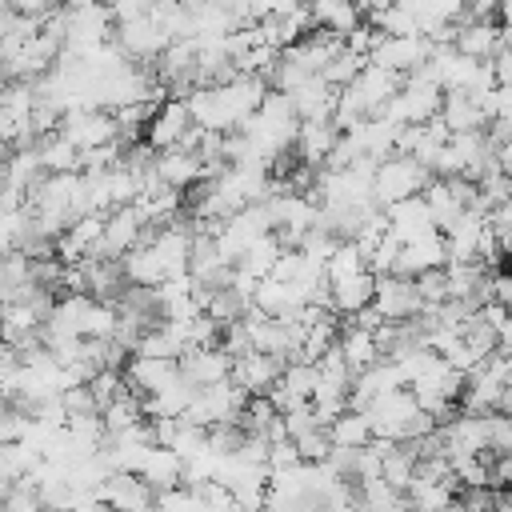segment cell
Listing matches in <instances>:
<instances>
[{"label": "cell", "mask_w": 512, "mask_h": 512, "mask_svg": "<svg viewBox=\"0 0 512 512\" xmlns=\"http://www.w3.org/2000/svg\"><path fill=\"white\" fill-rule=\"evenodd\" d=\"M432 184V172L424 164H416L412 156H388L376 164L372 172V200L380 208L396 204V200H408V196H420L424 188Z\"/></svg>", "instance_id": "cell-1"}, {"label": "cell", "mask_w": 512, "mask_h": 512, "mask_svg": "<svg viewBox=\"0 0 512 512\" xmlns=\"http://www.w3.org/2000/svg\"><path fill=\"white\" fill-rule=\"evenodd\" d=\"M432 48L436 44L428 36H380L372 56H368V64L388 68L396 76H412V72H420L432 60Z\"/></svg>", "instance_id": "cell-2"}, {"label": "cell", "mask_w": 512, "mask_h": 512, "mask_svg": "<svg viewBox=\"0 0 512 512\" xmlns=\"http://www.w3.org/2000/svg\"><path fill=\"white\" fill-rule=\"evenodd\" d=\"M116 40V48H120V56L124 60H140V64H148V60H156L172 40L164 36V28L152 20V16H132V20H120L116 24V32H112Z\"/></svg>", "instance_id": "cell-3"}, {"label": "cell", "mask_w": 512, "mask_h": 512, "mask_svg": "<svg viewBox=\"0 0 512 512\" xmlns=\"http://www.w3.org/2000/svg\"><path fill=\"white\" fill-rule=\"evenodd\" d=\"M60 136L68 144H76L80 152H88V148H100V144L116 140L120 128H116V120H112L108 108H72L60 120Z\"/></svg>", "instance_id": "cell-4"}, {"label": "cell", "mask_w": 512, "mask_h": 512, "mask_svg": "<svg viewBox=\"0 0 512 512\" xmlns=\"http://www.w3.org/2000/svg\"><path fill=\"white\" fill-rule=\"evenodd\" d=\"M372 308H376L388 324H400V320H412V316L424 308V300H420V292H416V280L388 272V276H376Z\"/></svg>", "instance_id": "cell-5"}, {"label": "cell", "mask_w": 512, "mask_h": 512, "mask_svg": "<svg viewBox=\"0 0 512 512\" xmlns=\"http://www.w3.org/2000/svg\"><path fill=\"white\" fill-rule=\"evenodd\" d=\"M192 128H196V124H192L188 104H184L180 96H172V100H160L156 116L148 120V128H144V144H152L156 152H168V148H180L184 136H188Z\"/></svg>", "instance_id": "cell-6"}, {"label": "cell", "mask_w": 512, "mask_h": 512, "mask_svg": "<svg viewBox=\"0 0 512 512\" xmlns=\"http://www.w3.org/2000/svg\"><path fill=\"white\" fill-rule=\"evenodd\" d=\"M176 368H180V376L192 388H212V384L232 380V356L220 344H212V348H184Z\"/></svg>", "instance_id": "cell-7"}, {"label": "cell", "mask_w": 512, "mask_h": 512, "mask_svg": "<svg viewBox=\"0 0 512 512\" xmlns=\"http://www.w3.org/2000/svg\"><path fill=\"white\" fill-rule=\"evenodd\" d=\"M100 500L112 512H156V492L140 472H112L100 484Z\"/></svg>", "instance_id": "cell-8"}, {"label": "cell", "mask_w": 512, "mask_h": 512, "mask_svg": "<svg viewBox=\"0 0 512 512\" xmlns=\"http://www.w3.org/2000/svg\"><path fill=\"white\" fill-rule=\"evenodd\" d=\"M288 364L280 360V356H268V352H248V356H240V360H232V384L236 388H244L248 396H268L272 392V384L280 380V372H284Z\"/></svg>", "instance_id": "cell-9"}, {"label": "cell", "mask_w": 512, "mask_h": 512, "mask_svg": "<svg viewBox=\"0 0 512 512\" xmlns=\"http://www.w3.org/2000/svg\"><path fill=\"white\" fill-rule=\"evenodd\" d=\"M444 264H448V244H444L440 232H428V236H420V240H412V244H400L392 272L416 280L420 272H428V268H444Z\"/></svg>", "instance_id": "cell-10"}, {"label": "cell", "mask_w": 512, "mask_h": 512, "mask_svg": "<svg viewBox=\"0 0 512 512\" xmlns=\"http://www.w3.org/2000/svg\"><path fill=\"white\" fill-rule=\"evenodd\" d=\"M384 220H388V236H396L400 244H412L428 232H436L432 216H428V204L424 196H408V200H396L384 208Z\"/></svg>", "instance_id": "cell-11"}, {"label": "cell", "mask_w": 512, "mask_h": 512, "mask_svg": "<svg viewBox=\"0 0 512 512\" xmlns=\"http://www.w3.org/2000/svg\"><path fill=\"white\" fill-rule=\"evenodd\" d=\"M180 376L176 360H160V356H128L124 364V384L144 400L152 392H160L164 384H172Z\"/></svg>", "instance_id": "cell-12"}, {"label": "cell", "mask_w": 512, "mask_h": 512, "mask_svg": "<svg viewBox=\"0 0 512 512\" xmlns=\"http://www.w3.org/2000/svg\"><path fill=\"white\" fill-rule=\"evenodd\" d=\"M436 120L444 124V132H448V136L480 132V128L488 124V116H484L480 100H476V96H468V92H444V104H440Z\"/></svg>", "instance_id": "cell-13"}, {"label": "cell", "mask_w": 512, "mask_h": 512, "mask_svg": "<svg viewBox=\"0 0 512 512\" xmlns=\"http://www.w3.org/2000/svg\"><path fill=\"white\" fill-rule=\"evenodd\" d=\"M336 140H340V128L332 120H300V128H296V156H300V164L320 168L332 156Z\"/></svg>", "instance_id": "cell-14"}, {"label": "cell", "mask_w": 512, "mask_h": 512, "mask_svg": "<svg viewBox=\"0 0 512 512\" xmlns=\"http://www.w3.org/2000/svg\"><path fill=\"white\" fill-rule=\"evenodd\" d=\"M156 180L164 188H192L196 180H204V164L196 152H184V148H168V152H156Z\"/></svg>", "instance_id": "cell-15"}, {"label": "cell", "mask_w": 512, "mask_h": 512, "mask_svg": "<svg viewBox=\"0 0 512 512\" xmlns=\"http://www.w3.org/2000/svg\"><path fill=\"white\" fill-rule=\"evenodd\" d=\"M452 48L468 60H492L500 52V24L496 20H468L456 28Z\"/></svg>", "instance_id": "cell-16"}, {"label": "cell", "mask_w": 512, "mask_h": 512, "mask_svg": "<svg viewBox=\"0 0 512 512\" xmlns=\"http://www.w3.org/2000/svg\"><path fill=\"white\" fill-rule=\"evenodd\" d=\"M328 292H332V312H336V316H356L360 308H368V304H372L376 276L364 268V272H356V276L328 280Z\"/></svg>", "instance_id": "cell-17"}, {"label": "cell", "mask_w": 512, "mask_h": 512, "mask_svg": "<svg viewBox=\"0 0 512 512\" xmlns=\"http://www.w3.org/2000/svg\"><path fill=\"white\" fill-rule=\"evenodd\" d=\"M292 108L300 120H332V108H336V88H328L320 76H308L304 84H296L292 92Z\"/></svg>", "instance_id": "cell-18"}, {"label": "cell", "mask_w": 512, "mask_h": 512, "mask_svg": "<svg viewBox=\"0 0 512 512\" xmlns=\"http://www.w3.org/2000/svg\"><path fill=\"white\" fill-rule=\"evenodd\" d=\"M140 476L152 484V492H168V488H180L184 480V460L172 452V448H160L152 444L140 460Z\"/></svg>", "instance_id": "cell-19"}, {"label": "cell", "mask_w": 512, "mask_h": 512, "mask_svg": "<svg viewBox=\"0 0 512 512\" xmlns=\"http://www.w3.org/2000/svg\"><path fill=\"white\" fill-rule=\"evenodd\" d=\"M192 396H196V388H192L184 376H176V380L164 384L160 392L144 396V416H168V420H180V416L188 412Z\"/></svg>", "instance_id": "cell-20"}, {"label": "cell", "mask_w": 512, "mask_h": 512, "mask_svg": "<svg viewBox=\"0 0 512 512\" xmlns=\"http://www.w3.org/2000/svg\"><path fill=\"white\" fill-rule=\"evenodd\" d=\"M356 504H360V512H412L408 496L400 488H392L388 480H380V476L356 484Z\"/></svg>", "instance_id": "cell-21"}, {"label": "cell", "mask_w": 512, "mask_h": 512, "mask_svg": "<svg viewBox=\"0 0 512 512\" xmlns=\"http://www.w3.org/2000/svg\"><path fill=\"white\" fill-rule=\"evenodd\" d=\"M340 352H344V360H348V368L352 372H364L368 364H376L380 360V352H376V336L368 332V328H360L356 320H348L344 328H340Z\"/></svg>", "instance_id": "cell-22"}, {"label": "cell", "mask_w": 512, "mask_h": 512, "mask_svg": "<svg viewBox=\"0 0 512 512\" xmlns=\"http://www.w3.org/2000/svg\"><path fill=\"white\" fill-rule=\"evenodd\" d=\"M420 196H424V204H428V216H432L436 232H448V228L456 224V216L464 212V204L456 200V192H452L448 180H440V176H432V184H428Z\"/></svg>", "instance_id": "cell-23"}, {"label": "cell", "mask_w": 512, "mask_h": 512, "mask_svg": "<svg viewBox=\"0 0 512 512\" xmlns=\"http://www.w3.org/2000/svg\"><path fill=\"white\" fill-rule=\"evenodd\" d=\"M280 252H284V248H280V240L268 232V236H260L256 244H248L232 268H236L240 276H248V280H256V284H260V280L272 272V264H276V256H280Z\"/></svg>", "instance_id": "cell-24"}, {"label": "cell", "mask_w": 512, "mask_h": 512, "mask_svg": "<svg viewBox=\"0 0 512 512\" xmlns=\"http://www.w3.org/2000/svg\"><path fill=\"white\" fill-rule=\"evenodd\" d=\"M372 440V428L364 420V412L344 408L336 420H328V444L332 448H364Z\"/></svg>", "instance_id": "cell-25"}, {"label": "cell", "mask_w": 512, "mask_h": 512, "mask_svg": "<svg viewBox=\"0 0 512 512\" xmlns=\"http://www.w3.org/2000/svg\"><path fill=\"white\" fill-rule=\"evenodd\" d=\"M36 152H40L44 172H80V148L68 144L60 132L40 136V140H36Z\"/></svg>", "instance_id": "cell-26"}, {"label": "cell", "mask_w": 512, "mask_h": 512, "mask_svg": "<svg viewBox=\"0 0 512 512\" xmlns=\"http://www.w3.org/2000/svg\"><path fill=\"white\" fill-rule=\"evenodd\" d=\"M100 420H104V428H108V432H124V428H132V424H140V420H144V400L128 388V392H120V396L100 412Z\"/></svg>", "instance_id": "cell-27"}, {"label": "cell", "mask_w": 512, "mask_h": 512, "mask_svg": "<svg viewBox=\"0 0 512 512\" xmlns=\"http://www.w3.org/2000/svg\"><path fill=\"white\" fill-rule=\"evenodd\" d=\"M364 64H368L364 56H352V52L344 48V52H336V56L320 68V80H324L328 88H336V92H340V88H348V84L360 76V68H364Z\"/></svg>", "instance_id": "cell-28"}, {"label": "cell", "mask_w": 512, "mask_h": 512, "mask_svg": "<svg viewBox=\"0 0 512 512\" xmlns=\"http://www.w3.org/2000/svg\"><path fill=\"white\" fill-rule=\"evenodd\" d=\"M356 272H364V252L352 240H340L336 252L324 260V280H344V276H356Z\"/></svg>", "instance_id": "cell-29"}, {"label": "cell", "mask_w": 512, "mask_h": 512, "mask_svg": "<svg viewBox=\"0 0 512 512\" xmlns=\"http://www.w3.org/2000/svg\"><path fill=\"white\" fill-rule=\"evenodd\" d=\"M60 412H64V420H72V416H100V404H96L88 384H72V388L60 392Z\"/></svg>", "instance_id": "cell-30"}, {"label": "cell", "mask_w": 512, "mask_h": 512, "mask_svg": "<svg viewBox=\"0 0 512 512\" xmlns=\"http://www.w3.org/2000/svg\"><path fill=\"white\" fill-rule=\"evenodd\" d=\"M280 420H284V436H288V440H300V436H308V432H320V428H328V424L316 416V408H312V404H300V408L284 412Z\"/></svg>", "instance_id": "cell-31"}, {"label": "cell", "mask_w": 512, "mask_h": 512, "mask_svg": "<svg viewBox=\"0 0 512 512\" xmlns=\"http://www.w3.org/2000/svg\"><path fill=\"white\" fill-rule=\"evenodd\" d=\"M416 292H420L424 304H444V300H448V264L420 272V276H416Z\"/></svg>", "instance_id": "cell-32"}, {"label": "cell", "mask_w": 512, "mask_h": 512, "mask_svg": "<svg viewBox=\"0 0 512 512\" xmlns=\"http://www.w3.org/2000/svg\"><path fill=\"white\" fill-rule=\"evenodd\" d=\"M296 444V452H300V460L304 464H320L324 456H328V428H320V432H308V436H300V440H292Z\"/></svg>", "instance_id": "cell-33"}, {"label": "cell", "mask_w": 512, "mask_h": 512, "mask_svg": "<svg viewBox=\"0 0 512 512\" xmlns=\"http://www.w3.org/2000/svg\"><path fill=\"white\" fill-rule=\"evenodd\" d=\"M488 296H492V304L512 312V272H492L488 276Z\"/></svg>", "instance_id": "cell-34"}, {"label": "cell", "mask_w": 512, "mask_h": 512, "mask_svg": "<svg viewBox=\"0 0 512 512\" xmlns=\"http://www.w3.org/2000/svg\"><path fill=\"white\" fill-rule=\"evenodd\" d=\"M496 168H500V172H504V176L512 180V140L496 148Z\"/></svg>", "instance_id": "cell-35"}, {"label": "cell", "mask_w": 512, "mask_h": 512, "mask_svg": "<svg viewBox=\"0 0 512 512\" xmlns=\"http://www.w3.org/2000/svg\"><path fill=\"white\" fill-rule=\"evenodd\" d=\"M72 512H112V508H108L104 500H80V504H76Z\"/></svg>", "instance_id": "cell-36"}, {"label": "cell", "mask_w": 512, "mask_h": 512, "mask_svg": "<svg viewBox=\"0 0 512 512\" xmlns=\"http://www.w3.org/2000/svg\"><path fill=\"white\" fill-rule=\"evenodd\" d=\"M496 16L504 20V28H512V0H500L496 4Z\"/></svg>", "instance_id": "cell-37"}, {"label": "cell", "mask_w": 512, "mask_h": 512, "mask_svg": "<svg viewBox=\"0 0 512 512\" xmlns=\"http://www.w3.org/2000/svg\"><path fill=\"white\" fill-rule=\"evenodd\" d=\"M340 512H360V504H356V500H352V504H348V508H340Z\"/></svg>", "instance_id": "cell-38"}, {"label": "cell", "mask_w": 512, "mask_h": 512, "mask_svg": "<svg viewBox=\"0 0 512 512\" xmlns=\"http://www.w3.org/2000/svg\"><path fill=\"white\" fill-rule=\"evenodd\" d=\"M504 500H508V508H512V488H508V492H504Z\"/></svg>", "instance_id": "cell-39"}, {"label": "cell", "mask_w": 512, "mask_h": 512, "mask_svg": "<svg viewBox=\"0 0 512 512\" xmlns=\"http://www.w3.org/2000/svg\"><path fill=\"white\" fill-rule=\"evenodd\" d=\"M0 264H4V256H0Z\"/></svg>", "instance_id": "cell-40"}]
</instances>
